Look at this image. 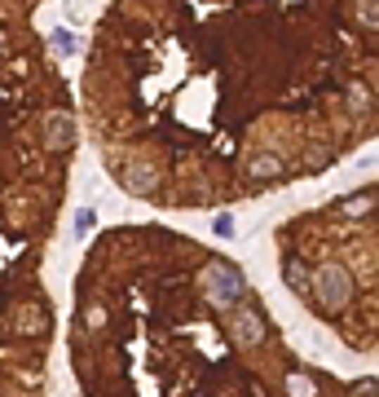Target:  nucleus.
I'll return each instance as SVG.
<instances>
[{"instance_id": "nucleus-8", "label": "nucleus", "mask_w": 379, "mask_h": 397, "mask_svg": "<svg viewBox=\"0 0 379 397\" xmlns=\"http://www.w3.org/2000/svg\"><path fill=\"white\" fill-rule=\"evenodd\" d=\"M212 229H217L221 239H229V234H234V221H229V217H217V221H212Z\"/></svg>"}, {"instance_id": "nucleus-4", "label": "nucleus", "mask_w": 379, "mask_h": 397, "mask_svg": "<svg viewBox=\"0 0 379 397\" xmlns=\"http://www.w3.org/2000/svg\"><path fill=\"white\" fill-rule=\"evenodd\" d=\"M115 181L137 198H159L163 190V172L150 168V163H115Z\"/></svg>"}, {"instance_id": "nucleus-6", "label": "nucleus", "mask_w": 379, "mask_h": 397, "mask_svg": "<svg viewBox=\"0 0 379 397\" xmlns=\"http://www.w3.org/2000/svg\"><path fill=\"white\" fill-rule=\"evenodd\" d=\"M13 331H18V336H44V331H49V313L44 309H23L18 318H13Z\"/></svg>"}, {"instance_id": "nucleus-5", "label": "nucleus", "mask_w": 379, "mask_h": 397, "mask_svg": "<svg viewBox=\"0 0 379 397\" xmlns=\"http://www.w3.org/2000/svg\"><path fill=\"white\" fill-rule=\"evenodd\" d=\"M71 141H75V120L67 111H53V115H44V146L49 151H71Z\"/></svg>"}, {"instance_id": "nucleus-1", "label": "nucleus", "mask_w": 379, "mask_h": 397, "mask_svg": "<svg viewBox=\"0 0 379 397\" xmlns=\"http://www.w3.org/2000/svg\"><path fill=\"white\" fill-rule=\"evenodd\" d=\"M309 291H313L322 313H340L353 301V278L340 265H322V270H309Z\"/></svg>"}, {"instance_id": "nucleus-3", "label": "nucleus", "mask_w": 379, "mask_h": 397, "mask_svg": "<svg viewBox=\"0 0 379 397\" xmlns=\"http://www.w3.org/2000/svg\"><path fill=\"white\" fill-rule=\"evenodd\" d=\"M203 287H207V301L212 305H238L243 296H247V283H243V274L234 270V265H225V260H212L207 270H203Z\"/></svg>"}, {"instance_id": "nucleus-2", "label": "nucleus", "mask_w": 379, "mask_h": 397, "mask_svg": "<svg viewBox=\"0 0 379 397\" xmlns=\"http://www.w3.org/2000/svg\"><path fill=\"white\" fill-rule=\"evenodd\" d=\"M225 331L234 336L238 349H256V344L269 336V322H265V309H260V301L243 296L238 305H229V309H225Z\"/></svg>"}, {"instance_id": "nucleus-7", "label": "nucleus", "mask_w": 379, "mask_h": 397, "mask_svg": "<svg viewBox=\"0 0 379 397\" xmlns=\"http://www.w3.org/2000/svg\"><path fill=\"white\" fill-rule=\"evenodd\" d=\"M283 278H287V287L309 291V265H304L300 256H287V260H283Z\"/></svg>"}]
</instances>
